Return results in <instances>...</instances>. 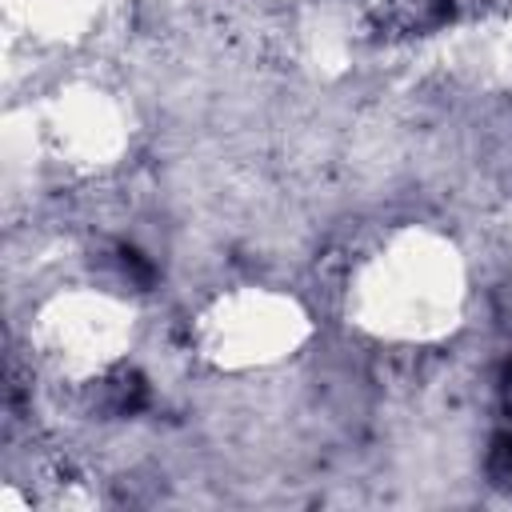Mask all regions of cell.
I'll return each mask as SVG.
<instances>
[{"instance_id": "obj_2", "label": "cell", "mask_w": 512, "mask_h": 512, "mask_svg": "<svg viewBox=\"0 0 512 512\" xmlns=\"http://www.w3.org/2000/svg\"><path fill=\"white\" fill-rule=\"evenodd\" d=\"M504 392H508V424H504V432H500V436H508V440H512V372H508V388H504Z\"/></svg>"}, {"instance_id": "obj_1", "label": "cell", "mask_w": 512, "mask_h": 512, "mask_svg": "<svg viewBox=\"0 0 512 512\" xmlns=\"http://www.w3.org/2000/svg\"><path fill=\"white\" fill-rule=\"evenodd\" d=\"M144 400H148V388H144V380H140L136 372H116V376L104 380V408H108V412L128 416V412H136Z\"/></svg>"}]
</instances>
